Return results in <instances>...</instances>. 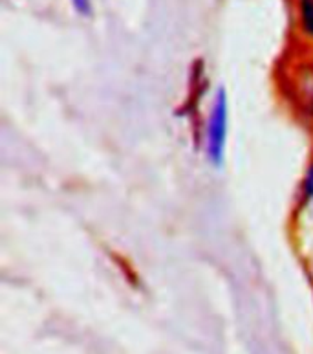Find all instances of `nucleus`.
I'll list each match as a JSON object with an SVG mask.
<instances>
[{
    "instance_id": "1",
    "label": "nucleus",
    "mask_w": 313,
    "mask_h": 354,
    "mask_svg": "<svg viewBox=\"0 0 313 354\" xmlns=\"http://www.w3.org/2000/svg\"><path fill=\"white\" fill-rule=\"evenodd\" d=\"M228 129H229V103L223 90H218L212 97L211 109L203 133V149L212 165L223 164L225 147H228Z\"/></svg>"
},
{
    "instance_id": "2",
    "label": "nucleus",
    "mask_w": 313,
    "mask_h": 354,
    "mask_svg": "<svg viewBox=\"0 0 313 354\" xmlns=\"http://www.w3.org/2000/svg\"><path fill=\"white\" fill-rule=\"evenodd\" d=\"M292 97L301 114L313 120V63L297 68L293 75Z\"/></svg>"
},
{
    "instance_id": "3",
    "label": "nucleus",
    "mask_w": 313,
    "mask_h": 354,
    "mask_svg": "<svg viewBox=\"0 0 313 354\" xmlns=\"http://www.w3.org/2000/svg\"><path fill=\"white\" fill-rule=\"evenodd\" d=\"M299 24L304 35L313 39V0H299Z\"/></svg>"
},
{
    "instance_id": "4",
    "label": "nucleus",
    "mask_w": 313,
    "mask_h": 354,
    "mask_svg": "<svg viewBox=\"0 0 313 354\" xmlns=\"http://www.w3.org/2000/svg\"><path fill=\"white\" fill-rule=\"evenodd\" d=\"M313 202V164L306 169V175H304L303 182H301V187H299V204L301 207L310 206Z\"/></svg>"
},
{
    "instance_id": "5",
    "label": "nucleus",
    "mask_w": 313,
    "mask_h": 354,
    "mask_svg": "<svg viewBox=\"0 0 313 354\" xmlns=\"http://www.w3.org/2000/svg\"><path fill=\"white\" fill-rule=\"evenodd\" d=\"M72 4L81 15H90L92 11V0H72Z\"/></svg>"
}]
</instances>
